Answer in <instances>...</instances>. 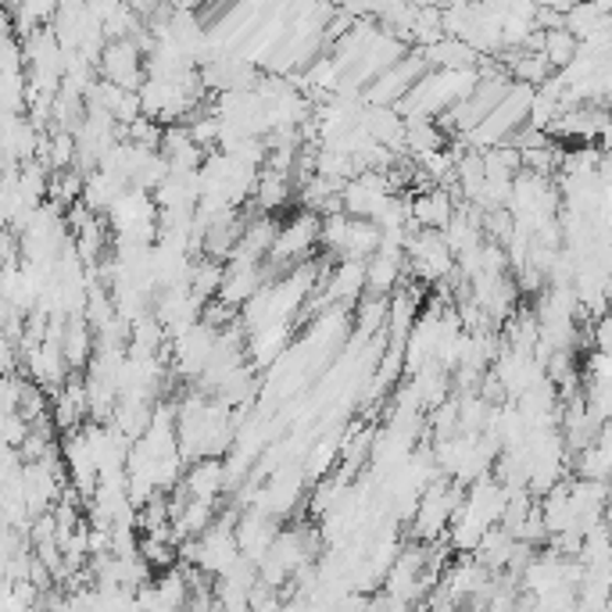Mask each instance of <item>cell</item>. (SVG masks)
Listing matches in <instances>:
<instances>
[{"instance_id": "obj_1", "label": "cell", "mask_w": 612, "mask_h": 612, "mask_svg": "<svg viewBox=\"0 0 612 612\" xmlns=\"http://www.w3.org/2000/svg\"><path fill=\"white\" fill-rule=\"evenodd\" d=\"M97 62H100V72H105V79L115 83V86H122V90H133V86L143 79L140 43L129 40V36H119V40H111L108 47H100Z\"/></svg>"}, {"instance_id": "obj_2", "label": "cell", "mask_w": 612, "mask_h": 612, "mask_svg": "<svg viewBox=\"0 0 612 612\" xmlns=\"http://www.w3.org/2000/svg\"><path fill=\"white\" fill-rule=\"evenodd\" d=\"M577 47H580V40L570 33V29H551V33L545 36V47H541V54H545V62L551 65V68H566L573 62V54H577Z\"/></svg>"}]
</instances>
